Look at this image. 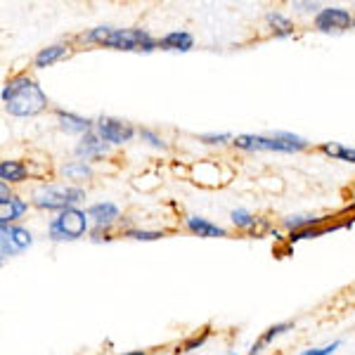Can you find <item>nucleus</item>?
Returning a JSON list of instances; mask_svg holds the SVG:
<instances>
[{
	"mask_svg": "<svg viewBox=\"0 0 355 355\" xmlns=\"http://www.w3.org/2000/svg\"><path fill=\"white\" fill-rule=\"evenodd\" d=\"M0 100L5 105V112L17 119L38 116L48 107V95L43 93V88L38 85L36 78H31L28 73H19V76L10 78L3 85Z\"/></svg>",
	"mask_w": 355,
	"mask_h": 355,
	"instance_id": "1",
	"label": "nucleus"
},
{
	"mask_svg": "<svg viewBox=\"0 0 355 355\" xmlns=\"http://www.w3.org/2000/svg\"><path fill=\"white\" fill-rule=\"evenodd\" d=\"M81 41L105 45V48L112 50H123V53H154L159 48V41H154L145 28L95 26L88 33H83Z\"/></svg>",
	"mask_w": 355,
	"mask_h": 355,
	"instance_id": "2",
	"label": "nucleus"
},
{
	"mask_svg": "<svg viewBox=\"0 0 355 355\" xmlns=\"http://www.w3.org/2000/svg\"><path fill=\"white\" fill-rule=\"evenodd\" d=\"M232 145L242 152H282V154H296L303 152L311 142L301 135L287 133V130H272L268 135H237Z\"/></svg>",
	"mask_w": 355,
	"mask_h": 355,
	"instance_id": "3",
	"label": "nucleus"
},
{
	"mask_svg": "<svg viewBox=\"0 0 355 355\" xmlns=\"http://www.w3.org/2000/svg\"><path fill=\"white\" fill-rule=\"evenodd\" d=\"M88 230H90V216L88 211H81L78 206L62 211V214H57L48 223V237L53 242H76V239L85 237Z\"/></svg>",
	"mask_w": 355,
	"mask_h": 355,
	"instance_id": "4",
	"label": "nucleus"
},
{
	"mask_svg": "<svg viewBox=\"0 0 355 355\" xmlns=\"http://www.w3.org/2000/svg\"><path fill=\"white\" fill-rule=\"evenodd\" d=\"M85 199V190L76 185H43L33 192V206L43 211H62L73 209Z\"/></svg>",
	"mask_w": 355,
	"mask_h": 355,
	"instance_id": "5",
	"label": "nucleus"
},
{
	"mask_svg": "<svg viewBox=\"0 0 355 355\" xmlns=\"http://www.w3.org/2000/svg\"><path fill=\"white\" fill-rule=\"evenodd\" d=\"M95 133L107 142V145H125L135 137V125L114 116H100L95 119Z\"/></svg>",
	"mask_w": 355,
	"mask_h": 355,
	"instance_id": "6",
	"label": "nucleus"
},
{
	"mask_svg": "<svg viewBox=\"0 0 355 355\" xmlns=\"http://www.w3.org/2000/svg\"><path fill=\"white\" fill-rule=\"evenodd\" d=\"M33 244V234L21 225H0V254L5 259L26 251Z\"/></svg>",
	"mask_w": 355,
	"mask_h": 355,
	"instance_id": "7",
	"label": "nucleus"
},
{
	"mask_svg": "<svg viewBox=\"0 0 355 355\" xmlns=\"http://www.w3.org/2000/svg\"><path fill=\"white\" fill-rule=\"evenodd\" d=\"M351 26H353V15L343 8H336V5L318 10V15H315V28L322 33H331V31L341 33Z\"/></svg>",
	"mask_w": 355,
	"mask_h": 355,
	"instance_id": "8",
	"label": "nucleus"
},
{
	"mask_svg": "<svg viewBox=\"0 0 355 355\" xmlns=\"http://www.w3.org/2000/svg\"><path fill=\"white\" fill-rule=\"evenodd\" d=\"M0 206H3L0 225H12V223L19 220L28 209V204L24 202V199H19L17 194H10L5 182H0Z\"/></svg>",
	"mask_w": 355,
	"mask_h": 355,
	"instance_id": "9",
	"label": "nucleus"
},
{
	"mask_svg": "<svg viewBox=\"0 0 355 355\" xmlns=\"http://www.w3.org/2000/svg\"><path fill=\"white\" fill-rule=\"evenodd\" d=\"M107 150H110V145H107L95 130H90V133H85L81 140H78V145L73 152H76L78 162H97V159L105 157Z\"/></svg>",
	"mask_w": 355,
	"mask_h": 355,
	"instance_id": "10",
	"label": "nucleus"
},
{
	"mask_svg": "<svg viewBox=\"0 0 355 355\" xmlns=\"http://www.w3.org/2000/svg\"><path fill=\"white\" fill-rule=\"evenodd\" d=\"M55 116H57L60 128L64 130L67 135H81L83 137L85 133L95 130V121H90V119H85V116H78V114H73V112L57 110Z\"/></svg>",
	"mask_w": 355,
	"mask_h": 355,
	"instance_id": "11",
	"label": "nucleus"
},
{
	"mask_svg": "<svg viewBox=\"0 0 355 355\" xmlns=\"http://www.w3.org/2000/svg\"><path fill=\"white\" fill-rule=\"evenodd\" d=\"M88 216H90V223H93L95 227H102V230H107V227L114 225V223L121 218V211H119V206L112 204V202H100V204L90 206Z\"/></svg>",
	"mask_w": 355,
	"mask_h": 355,
	"instance_id": "12",
	"label": "nucleus"
},
{
	"mask_svg": "<svg viewBox=\"0 0 355 355\" xmlns=\"http://www.w3.org/2000/svg\"><path fill=\"white\" fill-rule=\"evenodd\" d=\"M185 225H187V230H190L192 234L204 237V239H216V237H225V234H227L225 227L216 225V223H211L209 218H202V216H187Z\"/></svg>",
	"mask_w": 355,
	"mask_h": 355,
	"instance_id": "13",
	"label": "nucleus"
},
{
	"mask_svg": "<svg viewBox=\"0 0 355 355\" xmlns=\"http://www.w3.org/2000/svg\"><path fill=\"white\" fill-rule=\"evenodd\" d=\"M159 48L168 53H190L194 48V38L187 31H171L159 38Z\"/></svg>",
	"mask_w": 355,
	"mask_h": 355,
	"instance_id": "14",
	"label": "nucleus"
},
{
	"mask_svg": "<svg viewBox=\"0 0 355 355\" xmlns=\"http://www.w3.org/2000/svg\"><path fill=\"white\" fill-rule=\"evenodd\" d=\"M67 55H69L67 45H62V43L48 45V48H43L41 53L33 57V67H36V69H48V67L57 64L60 60H64Z\"/></svg>",
	"mask_w": 355,
	"mask_h": 355,
	"instance_id": "15",
	"label": "nucleus"
},
{
	"mask_svg": "<svg viewBox=\"0 0 355 355\" xmlns=\"http://www.w3.org/2000/svg\"><path fill=\"white\" fill-rule=\"evenodd\" d=\"M28 175V168L24 162H12V159H8V162H0V180L5 182V185H15V182H24Z\"/></svg>",
	"mask_w": 355,
	"mask_h": 355,
	"instance_id": "16",
	"label": "nucleus"
},
{
	"mask_svg": "<svg viewBox=\"0 0 355 355\" xmlns=\"http://www.w3.org/2000/svg\"><path fill=\"white\" fill-rule=\"evenodd\" d=\"M329 216H313V214H299V216H287L284 218V227L289 232H299V230H311V227H320Z\"/></svg>",
	"mask_w": 355,
	"mask_h": 355,
	"instance_id": "17",
	"label": "nucleus"
},
{
	"mask_svg": "<svg viewBox=\"0 0 355 355\" xmlns=\"http://www.w3.org/2000/svg\"><path fill=\"white\" fill-rule=\"evenodd\" d=\"M294 329V322H277V324H272V327H268L266 331L261 334V339L251 346V351H249V355H259L263 348L266 346H270V343L277 339V336H282V334H287V331H291Z\"/></svg>",
	"mask_w": 355,
	"mask_h": 355,
	"instance_id": "18",
	"label": "nucleus"
},
{
	"mask_svg": "<svg viewBox=\"0 0 355 355\" xmlns=\"http://www.w3.org/2000/svg\"><path fill=\"white\" fill-rule=\"evenodd\" d=\"M266 21H268V26L272 28L275 38H289L291 33H294V21H291L289 17L279 15V12H268Z\"/></svg>",
	"mask_w": 355,
	"mask_h": 355,
	"instance_id": "19",
	"label": "nucleus"
},
{
	"mask_svg": "<svg viewBox=\"0 0 355 355\" xmlns=\"http://www.w3.org/2000/svg\"><path fill=\"white\" fill-rule=\"evenodd\" d=\"M320 152L327 154L331 159H339V162L355 164V150L353 147L341 145V142H324V145H320Z\"/></svg>",
	"mask_w": 355,
	"mask_h": 355,
	"instance_id": "20",
	"label": "nucleus"
},
{
	"mask_svg": "<svg viewBox=\"0 0 355 355\" xmlns=\"http://www.w3.org/2000/svg\"><path fill=\"white\" fill-rule=\"evenodd\" d=\"M62 173H64L69 180H85V178L93 175V168H90L88 162H69L62 166Z\"/></svg>",
	"mask_w": 355,
	"mask_h": 355,
	"instance_id": "21",
	"label": "nucleus"
},
{
	"mask_svg": "<svg viewBox=\"0 0 355 355\" xmlns=\"http://www.w3.org/2000/svg\"><path fill=\"white\" fill-rule=\"evenodd\" d=\"M230 220H232L234 227H239V230H249V227L256 225L254 214H251V211H246V209H232L230 211Z\"/></svg>",
	"mask_w": 355,
	"mask_h": 355,
	"instance_id": "22",
	"label": "nucleus"
},
{
	"mask_svg": "<svg viewBox=\"0 0 355 355\" xmlns=\"http://www.w3.org/2000/svg\"><path fill=\"white\" fill-rule=\"evenodd\" d=\"M137 133H140L142 140H145L150 147H154V150H162V152H164V150H168V145H166L164 137L159 135L157 130H152V128H140Z\"/></svg>",
	"mask_w": 355,
	"mask_h": 355,
	"instance_id": "23",
	"label": "nucleus"
},
{
	"mask_svg": "<svg viewBox=\"0 0 355 355\" xmlns=\"http://www.w3.org/2000/svg\"><path fill=\"white\" fill-rule=\"evenodd\" d=\"M125 237L135 239V242H157V239L166 237V234L159 230H125Z\"/></svg>",
	"mask_w": 355,
	"mask_h": 355,
	"instance_id": "24",
	"label": "nucleus"
},
{
	"mask_svg": "<svg viewBox=\"0 0 355 355\" xmlns=\"http://www.w3.org/2000/svg\"><path fill=\"white\" fill-rule=\"evenodd\" d=\"M334 230V227H311V230H299V232H289V242H303V239H313V237H320V234Z\"/></svg>",
	"mask_w": 355,
	"mask_h": 355,
	"instance_id": "25",
	"label": "nucleus"
},
{
	"mask_svg": "<svg viewBox=\"0 0 355 355\" xmlns=\"http://www.w3.org/2000/svg\"><path fill=\"white\" fill-rule=\"evenodd\" d=\"M206 339H209V331H204L202 336H192V339H187L185 343H182L180 348H178V353H190V351H197V348H202Z\"/></svg>",
	"mask_w": 355,
	"mask_h": 355,
	"instance_id": "26",
	"label": "nucleus"
},
{
	"mask_svg": "<svg viewBox=\"0 0 355 355\" xmlns=\"http://www.w3.org/2000/svg\"><path fill=\"white\" fill-rule=\"evenodd\" d=\"M199 140L206 142V145H225V142L234 140L230 133H206V135H199Z\"/></svg>",
	"mask_w": 355,
	"mask_h": 355,
	"instance_id": "27",
	"label": "nucleus"
},
{
	"mask_svg": "<svg viewBox=\"0 0 355 355\" xmlns=\"http://www.w3.org/2000/svg\"><path fill=\"white\" fill-rule=\"evenodd\" d=\"M339 346H341V341H331L329 346H322V348H308V351H303V353H299V355H331Z\"/></svg>",
	"mask_w": 355,
	"mask_h": 355,
	"instance_id": "28",
	"label": "nucleus"
},
{
	"mask_svg": "<svg viewBox=\"0 0 355 355\" xmlns=\"http://www.w3.org/2000/svg\"><path fill=\"white\" fill-rule=\"evenodd\" d=\"M294 8L303 10V12H313V10H318V3H294Z\"/></svg>",
	"mask_w": 355,
	"mask_h": 355,
	"instance_id": "29",
	"label": "nucleus"
},
{
	"mask_svg": "<svg viewBox=\"0 0 355 355\" xmlns=\"http://www.w3.org/2000/svg\"><path fill=\"white\" fill-rule=\"evenodd\" d=\"M121 355H147L145 351H128V353H121Z\"/></svg>",
	"mask_w": 355,
	"mask_h": 355,
	"instance_id": "30",
	"label": "nucleus"
},
{
	"mask_svg": "<svg viewBox=\"0 0 355 355\" xmlns=\"http://www.w3.org/2000/svg\"><path fill=\"white\" fill-rule=\"evenodd\" d=\"M353 28H355V17H353Z\"/></svg>",
	"mask_w": 355,
	"mask_h": 355,
	"instance_id": "31",
	"label": "nucleus"
},
{
	"mask_svg": "<svg viewBox=\"0 0 355 355\" xmlns=\"http://www.w3.org/2000/svg\"><path fill=\"white\" fill-rule=\"evenodd\" d=\"M232 355H234V353H232Z\"/></svg>",
	"mask_w": 355,
	"mask_h": 355,
	"instance_id": "32",
	"label": "nucleus"
}]
</instances>
